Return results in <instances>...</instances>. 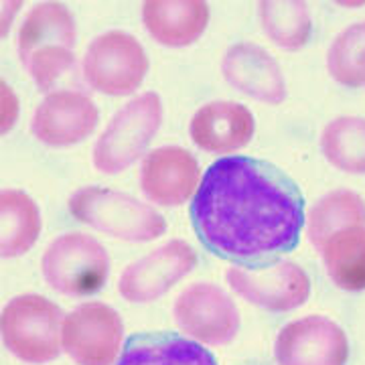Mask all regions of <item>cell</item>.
Wrapping results in <instances>:
<instances>
[{
	"label": "cell",
	"mask_w": 365,
	"mask_h": 365,
	"mask_svg": "<svg viewBox=\"0 0 365 365\" xmlns=\"http://www.w3.org/2000/svg\"><path fill=\"white\" fill-rule=\"evenodd\" d=\"M199 240L227 260H264L299 244L304 199L278 167L252 157L217 158L191 203Z\"/></svg>",
	"instance_id": "cell-1"
},
{
	"label": "cell",
	"mask_w": 365,
	"mask_h": 365,
	"mask_svg": "<svg viewBox=\"0 0 365 365\" xmlns=\"http://www.w3.org/2000/svg\"><path fill=\"white\" fill-rule=\"evenodd\" d=\"M76 21L66 4L41 2L19 29V59L41 91L51 93L57 81L76 69Z\"/></svg>",
	"instance_id": "cell-2"
},
{
	"label": "cell",
	"mask_w": 365,
	"mask_h": 365,
	"mask_svg": "<svg viewBox=\"0 0 365 365\" xmlns=\"http://www.w3.org/2000/svg\"><path fill=\"white\" fill-rule=\"evenodd\" d=\"M69 213L79 223L126 242H153L167 232V222L157 209L104 187L76 191L69 197Z\"/></svg>",
	"instance_id": "cell-3"
},
{
	"label": "cell",
	"mask_w": 365,
	"mask_h": 365,
	"mask_svg": "<svg viewBox=\"0 0 365 365\" xmlns=\"http://www.w3.org/2000/svg\"><path fill=\"white\" fill-rule=\"evenodd\" d=\"M63 319V311L45 297H14L0 319L4 347L25 364H49L61 353Z\"/></svg>",
	"instance_id": "cell-4"
},
{
	"label": "cell",
	"mask_w": 365,
	"mask_h": 365,
	"mask_svg": "<svg viewBox=\"0 0 365 365\" xmlns=\"http://www.w3.org/2000/svg\"><path fill=\"white\" fill-rule=\"evenodd\" d=\"M163 122V104L155 91H146L122 106L93 146V167L118 175L143 157Z\"/></svg>",
	"instance_id": "cell-5"
},
{
	"label": "cell",
	"mask_w": 365,
	"mask_h": 365,
	"mask_svg": "<svg viewBox=\"0 0 365 365\" xmlns=\"http://www.w3.org/2000/svg\"><path fill=\"white\" fill-rule=\"evenodd\" d=\"M41 272L47 287L66 297H90L104 287L110 256L91 235L69 232L55 237L45 250Z\"/></svg>",
	"instance_id": "cell-6"
},
{
	"label": "cell",
	"mask_w": 365,
	"mask_h": 365,
	"mask_svg": "<svg viewBox=\"0 0 365 365\" xmlns=\"http://www.w3.org/2000/svg\"><path fill=\"white\" fill-rule=\"evenodd\" d=\"M148 71L144 47L124 31H108L91 41L83 55V78L106 96H128L140 88Z\"/></svg>",
	"instance_id": "cell-7"
},
{
	"label": "cell",
	"mask_w": 365,
	"mask_h": 365,
	"mask_svg": "<svg viewBox=\"0 0 365 365\" xmlns=\"http://www.w3.org/2000/svg\"><path fill=\"white\" fill-rule=\"evenodd\" d=\"M225 280L235 294L270 313H288L311 297V278L297 262L276 260L264 266L235 264Z\"/></svg>",
	"instance_id": "cell-8"
},
{
	"label": "cell",
	"mask_w": 365,
	"mask_h": 365,
	"mask_svg": "<svg viewBox=\"0 0 365 365\" xmlns=\"http://www.w3.org/2000/svg\"><path fill=\"white\" fill-rule=\"evenodd\" d=\"M122 341L124 323L104 302H83L63 319L61 345L78 365H114Z\"/></svg>",
	"instance_id": "cell-9"
},
{
	"label": "cell",
	"mask_w": 365,
	"mask_h": 365,
	"mask_svg": "<svg viewBox=\"0 0 365 365\" xmlns=\"http://www.w3.org/2000/svg\"><path fill=\"white\" fill-rule=\"evenodd\" d=\"M173 317L189 339L203 345H227L240 331V311L222 288L197 282L175 300Z\"/></svg>",
	"instance_id": "cell-10"
},
{
	"label": "cell",
	"mask_w": 365,
	"mask_h": 365,
	"mask_svg": "<svg viewBox=\"0 0 365 365\" xmlns=\"http://www.w3.org/2000/svg\"><path fill=\"white\" fill-rule=\"evenodd\" d=\"M197 252L182 240H170L160 248L126 266L118 292L134 304L155 302L195 268Z\"/></svg>",
	"instance_id": "cell-11"
},
{
	"label": "cell",
	"mask_w": 365,
	"mask_h": 365,
	"mask_svg": "<svg viewBox=\"0 0 365 365\" xmlns=\"http://www.w3.org/2000/svg\"><path fill=\"white\" fill-rule=\"evenodd\" d=\"M274 357L278 365H345L349 341L335 321L309 314L280 329Z\"/></svg>",
	"instance_id": "cell-12"
},
{
	"label": "cell",
	"mask_w": 365,
	"mask_h": 365,
	"mask_svg": "<svg viewBox=\"0 0 365 365\" xmlns=\"http://www.w3.org/2000/svg\"><path fill=\"white\" fill-rule=\"evenodd\" d=\"M98 108L81 91L57 90L37 106L31 132L43 144L71 146L86 140L98 126Z\"/></svg>",
	"instance_id": "cell-13"
},
{
	"label": "cell",
	"mask_w": 365,
	"mask_h": 365,
	"mask_svg": "<svg viewBox=\"0 0 365 365\" xmlns=\"http://www.w3.org/2000/svg\"><path fill=\"white\" fill-rule=\"evenodd\" d=\"M199 187V165L181 146H160L143 160L140 189L148 201L163 207L187 203Z\"/></svg>",
	"instance_id": "cell-14"
},
{
	"label": "cell",
	"mask_w": 365,
	"mask_h": 365,
	"mask_svg": "<svg viewBox=\"0 0 365 365\" xmlns=\"http://www.w3.org/2000/svg\"><path fill=\"white\" fill-rule=\"evenodd\" d=\"M225 81L258 102L282 104L287 98L284 73L270 53L256 43H235L222 59Z\"/></svg>",
	"instance_id": "cell-15"
},
{
	"label": "cell",
	"mask_w": 365,
	"mask_h": 365,
	"mask_svg": "<svg viewBox=\"0 0 365 365\" xmlns=\"http://www.w3.org/2000/svg\"><path fill=\"white\" fill-rule=\"evenodd\" d=\"M256 122L248 108L237 102H209L197 110L189 134L191 140L205 153L230 155L244 148L252 140Z\"/></svg>",
	"instance_id": "cell-16"
},
{
	"label": "cell",
	"mask_w": 365,
	"mask_h": 365,
	"mask_svg": "<svg viewBox=\"0 0 365 365\" xmlns=\"http://www.w3.org/2000/svg\"><path fill=\"white\" fill-rule=\"evenodd\" d=\"M143 23L160 45L187 47L205 33L209 6L201 0H148L143 4Z\"/></svg>",
	"instance_id": "cell-17"
},
{
	"label": "cell",
	"mask_w": 365,
	"mask_h": 365,
	"mask_svg": "<svg viewBox=\"0 0 365 365\" xmlns=\"http://www.w3.org/2000/svg\"><path fill=\"white\" fill-rule=\"evenodd\" d=\"M116 365H217L215 357L189 337L146 333L126 341Z\"/></svg>",
	"instance_id": "cell-18"
},
{
	"label": "cell",
	"mask_w": 365,
	"mask_h": 365,
	"mask_svg": "<svg viewBox=\"0 0 365 365\" xmlns=\"http://www.w3.org/2000/svg\"><path fill=\"white\" fill-rule=\"evenodd\" d=\"M41 234L39 205L19 189L0 193V252L2 258H19L35 246Z\"/></svg>",
	"instance_id": "cell-19"
},
{
	"label": "cell",
	"mask_w": 365,
	"mask_h": 365,
	"mask_svg": "<svg viewBox=\"0 0 365 365\" xmlns=\"http://www.w3.org/2000/svg\"><path fill=\"white\" fill-rule=\"evenodd\" d=\"M319 252L335 287L349 292L365 290V225L341 230Z\"/></svg>",
	"instance_id": "cell-20"
},
{
	"label": "cell",
	"mask_w": 365,
	"mask_h": 365,
	"mask_svg": "<svg viewBox=\"0 0 365 365\" xmlns=\"http://www.w3.org/2000/svg\"><path fill=\"white\" fill-rule=\"evenodd\" d=\"M307 235L321 250L331 235L351 225H365V201L349 189H337L323 195L307 215Z\"/></svg>",
	"instance_id": "cell-21"
},
{
	"label": "cell",
	"mask_w": 365,
	"mask_h": 365,
	"mask_svg": "<svg viewBox=\"0 0 365 365\" xmlns=\"http://www.w3.org/2000/svg\"><path fill=\"white\" fill-rule=\"evenodd\" d=\"M260 23L266 37L287 51L304 47L313 33L309 4L299 0H264L260 2Z\"/></svg>",
	"instance_id": "cell-22"
},
{
	"label": "cell",
	"mask_w": 365,
	"mask_h": 365,
	"mask_svg": "<svg viewBox=\"0 0 365 365\" xmlns=\"http://www.w3.org/2000/svg\"><path fill=\"white\" fill-rule=\"evenodd\" d=\"M325 158L343 173H365V118L341 116L331 120L321 134Z\"/></svg>",
	"instance_id": "cell-23"
},
{
	"label": "cell",
	"mask_w": 365,
	"mask_h": 365,
	"mask_svg": "<svg viewBox=\"0 0 365 365\" xmlns=\"http://www.w3.org/2000/svg\"><path fill=\"white\" fill-rule=\"evenodd\" d=\"M331 78L347 88L365 86V21L343 29L327 51Z\"/></svg>",
	"instance_id": "cell-24"
}]
</instances>
